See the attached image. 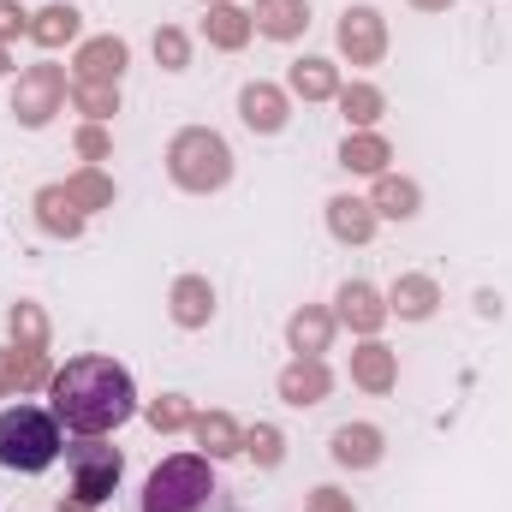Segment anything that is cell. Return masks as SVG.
Here are the masks:
<instances>
[{"label": "cell", "mask_w": 512, "mask_h": 512, "mask_svg": "<svg viewBox=\"0 0 512 512\" xmlns=\"http://www.w3.org/2000/svg\"><path fill=\"white\" fill-rule=\"evenodd\" d=\"M286 340H292V352H298V358H322V352L334 346V310L304 304V310L286 322Z\"/></svg>", "instance_id": "18"}, {"label": "cell", "mask_w": 512, "mask_h": 512, "mask_svg": "<svg viewBox=\"0 0 512 512\" xmlns=\"http://www.w3.org/2000/svg\"><path fill=\"white\" fill-rule=\"evenodd\" d=\"M54 459H60V417L42 411V405H24V399L6 405V411H0V465L36 477V471H48Z\"/></svg>", "instance_id": "2"}, {"label": "cell", "mask_w": 512, "mask_h": 512, "mask_svg": "<svg viewBox=\"0 0 512 512\" xmlns=\"http://www.w3.org/2000/svg\"><path fill=\"white\" fill-rule=\"evenodd\" d=\"M60 102H66V72L60 66H24L18 72V90H12V120L18 126H48L54 114H60Z\"/></svg>", "instance_id": "6"}, {"label": "cell", "mask_w": 512, "mask_h": 512, "mask_svg": "<svg viewBox=\"0 0 512 512\" xmlns=\"http://www.w3.org/2000/svg\"><path fill=\"white\" fill-rule=\"evenodd\" d=\"M155 60H161L167 72H185V66H191V36L173 30V24H161V30H155Z\"/></svg>", "instance_id": "33"}, {"label": "cell", "mask_w": 512, "mask_h": 512, "mask_svg": "<svg viewBox=\"0 0 512 512\" xmlns=\"http://www.w3.org/2000/svg\"><path fill=\"white\" fill-rule=\"evenodd\" d=\"M48 399H54V417L72 435H108V429H120L137 411L131 370L114 364V358H72L66 370H54Z\"/></svg>", "instance_id": "1"}, {"label": "cell", "mask_w": 512, "mask_h": 512, "mask_svg": "<svg viewBox=\"0 0 512 512\" xmlns=\"http://www.w3.org/2000/svg\"><path fill=\"white\" fill-rule=\"evenodd\" d=\"M251 24L262 30V36H274V42H292V36H304L310 6H304V0H256Z\"/></svg>", "instance_id": "25"}, {"label": "cell", "mask_w": 512, "mask_h": 512, "mask_svg": "<svg viewBox=\"0 0 512 512\" xmlns=\"http://www.w3.org/2000/svg\"><path fill=\"white\" fill-rule=\"evenodd\" d=\"M304 512H358V501L346 489H310L304 495Z\"/></svg>", "instance_id": "35"}, {"label": "cell", "mask_w": 512, "mask_h": 512, "mask_svg": "<svg viewBox=\"0 0 512 512\" xmlns=\"http://www.w3.org/2000/svg\"><path fill=\"white\" fill-rule=\"evenodd\" d=\"M334 322H346L352 334H364V340H376L387 322V298L370 286V280H346L340 286V298H334Z\"/></svg>", "instance_id": "8"}, {"label": "cell", "mask_w": 512, "mask_h": 512, "mask_svg": "<svg viewBox=\"0 0 512 512\" xmlns=\"http://www.w3.org/2000/svg\"><path fill=\"white\" fill-rule=\"evenodd\" d=\"M239 120L251 131H262V137H274V131L286 126V90H274V84H245L239 90Z\"/></svg>", "instance_id": "15"}, {"label": "cell", "mask_w": 512, "mask_h": 512, "mask_svg": "<svg viewBox=\"0 0 512 512\" xmlns=\"http://www.w3.org/2000/svg\"><path fill=\"white\" fill-rule=\"evenodd\" d=\"M12 346L48 352V316H42V304H30V298H18V304H12Z\"/></svg>", "instance_id": "30"}, {"label": "cell", "mask_w": 512, "mask_h": 512, "mask_svg": "<svg viewBox=\"0 0 512 512\" xmlns=\"http://www.w3.org/2000/svg\"><path fill=\"white\" fill-rule=\"evenodd\" d=\"M215 495V471L203 453H173L149 471L143 483V512H197Z\"/></svg>", "instance_id": "4"}, {"label": "cell", "mask_w": 512, "mask_h": 512, "mask_svg": "<svg viewBox=\"0 0 512 512\" xmlns=\"http://www.w3.org/2000/svg\"><path fill=\"white\" fill-rule=\"evenodd\" d=\"M66 197H72L84 215H90V209H108V203H114V179H108L102 167H78V173L66 179Z\"/></svg>", "instance_id": "28"}, {"label": "cell", "mask_w": 512, "mask_h": 512, "mask_svg": "<svg viewBox=\"0 0 512 512\" xmlns=\"http://www.w3.org/2000/svg\"><path fill=\"white\" fill-rule=\"evenodd\" d=\"M203 6H227V0H203Z\"/></svg>", "instance_id": "40"}, {"label": "cell", "mask_w": 512, "mask_h": 512, "mask_svg": "<svg viewBox=\"0 0 512 512\" xmlns=\"http://www.w3.org/2000/svg\"><path fill=\"white\" fill-rule=\"evenodd\" d=\"M54 512H96V507H90V501H78V495H72V501H60V507H54Z\"/></svg>", "instance_id": "38"}, {"label": "cell", "mask_w": 512, "mask_h": 512, "mask_svg": "<svg viewBox=\"0 0 512 512\" xmlns=\"http://www.w3.org/2000/svg\"><path fill=\"white\" fill-rule=\"evenodd\" d=\"M126 60H131V48L120 36H90V42L78 48V60H72V78H78V84H120Z\"/></svg>", "instance_id": "9"}, {"label": "cell", "mask_w": 512, "mask_h": 512, "mask_svg": "<svg viewBox=\"0 0 512 512\" xmlns=\"http://www.w3.org/2000/svg\"><path fill=\"white\" fill-rule=\"evenodd\" d=\"M352 382L364 387V393H393V382H399V358H393V346L364 340V346L352 352Z\"/></svg>", "instance_id": "21"}, {"label": "cell", "mask_w": 512, "mask_h": 512, "mask_svg": "<svg viewBox=\"0 0 512 512\" xmlns=\"http://www.w3.org/2000/svg\"><path fill=\"white\" fill-rule=\"evenodd\" d=\"M72 108H78L90 126H102V120L120 114V84H72Z\"/></svg>", "instance_id": "29"}, {"label": "cell", "mask_w": 512, "mask_h": 512, "mask_svg": "<svg viewBox=\"0 0 512 512\" xmlns=\"http://www.w3.org/2000/svg\"><path fill=\"white\" fill-rule=\"evenodd\" d=\"M370 209H376V215H387V221H411V215L423 209V191H417V179H399V173H376Z\"/></svg>", "instance_id": "24"}, {"label": "cell", "mask_w": 512, "mask_h": 512, "mask_svg": "<svg viewBox=\"0 0 512 512\" xmlns=\"http://www.w3.org/2000/svg\"><path fill=\"white\" fill-rule=\"evenodd\" d=\"M12 36H30V12L18 0H0V42H12Z\"/></svg>", "instance_id": "36"}, {"label": "cell", "mask_w": 512, "mask_h": 512, "mask_svg": "<svg viewBox=\"0 0 512 512\" xmlns=\"http://www.w3.org/2000/svg\"><path fill=\"white\" fill-rule=\"evenodd\" d=\"M203 36H209V48H221V54H239L245 42L256 36V24H251V12L245 6H209V18H203Z\"/></svg>", "instance_id": "22"}, {"label": "cell", "mask_w": 512, "mask_h": 512, "mask_svg": "<svg viewBox=\"0 0 512 512\" xmlns=\"http://www.w3.org/2000/svg\"><path fill=\"white\" fill-rule=\"evenodd\" d=\"M6 72H12V60H6V42H0V78H6Z\"/></svg>", "instance_id": "39"}, {"label": "cell", "mask_w": 512, "mask_h": 512, "mask_svg": "<svg viewBox=\"0 0 512 512\" xmlns=\"http://www.w3.org/2000/svg\"><path fill=\"white\" fill-rule=\"evenodd\" d=\"M376 459H382V429H376V423H340V429H334V465L370 471Z\"/></svg>", "instance_id": "20"}, {"label": "cell", "mask_w": 512, "mask_h": 512, "mask_svg": "<svg viewBox=\"0 0 512 512\" xmlns=\"http://www.w3.org/2000/svg\"><path fill=\"white\" fill-rule=\"evenodd\" d=\"M36 227L54 233V239H78L84 233V209L66 197V185H42L36 191Z\"/></svg>", "instance_id": "17"}, {"label": "cell", "mask_w": 512, "mask_h": 512, "mask_svg": "<svg viewBox=\"0 0 512 512\" xmlns=\"http://www.w3.org/2000/svg\"><path fill=\"white\" fill-rule=\"evenodd\" d=\"M72 495L78 501H90V507H102L114 489H120V471H126V459H120V447H108V441H96V435H84L72 453Z\"/></svg>", "instance_id": "5"}, {"label": "cell", "mask_w": 512, "mask_h": 512, "mask_svg": "<svg viewBox=\"0 0 512 512\" xmlns=\"http://www.w3.org/2000/svg\"><path fill=\"white\" fill-rule=\"evenodd\" d=\"M280 399H286V405H298V411H304V405H322V399H328V393H334V376H328V364H322V358H292V364H286V370H280Z\"/></svg>", "instance_id": "10"}, {"label": "cell", "mask_w": 512, "mask_h": 512, "mask_svg": "<svg viewBox=\"0 0 512 512\" xmlns=\"http://www.w3.org/2000/svg\"><path fill=\"white\" fill-rule=\"evenodd\" d=\"M334 102H340V114H346V126L352 131H370L387 114V96L376 90V84H340Z\"/></svg>", "instance_id": "27"}, {"label": "cell", "mask_w": 512, "mask_h": 512, "mask_svg": "<svg viewBox=\"0 0 512 512\" xmlns=\"http://www.w3.org/2000/svg\"><path fill=\"white\" fill-rule=\"evenodd\" d=\"M245 453H251L262 471H274V465L286 459V435H280L274 423H251V429H245Z\"/></svg>", "instance_id": "32"}, {"label": "cell", "mask_w": 512, "mask_h": 512, "mask_svg": "<svg viewBox=\"0 0 512 512\" xmlns=\"http://www.w3.org/2000/svg\"><path fill=\"white\" fill-rule=\"evenodd\" d=\"M411 6H417V12H447L453 0H411Z\"/></svg>", "instance_id": "37"}, {"label": "cell", "mask_w": 512, "mask_h": 512, "mask_svg": "<svg viewBox=\"0 0 512 512\" xmlns=\"http://www.w3.org/2000/svg\"><path fill=\"white\" fill-rule=\"evenodd\" d=\"M72 143H78V155H84L90 167L114 155V137H108V126H78V137H72Z\"/></svg>", "instance_id": "34"}, {"label": "cell", "mask_w": 512, "mask_h": 512, "mask_svg": "<svg viewBox=\"0 0 512 512\" xmlns=\"http://www.w3.org/2000/svg\"><path fill=\"white\" fill-rule=\"evenodd\" d=\"M191 399L185 393H161V399H149V429H161V435H173V429H191Z\"/></svg>", "instance_id": "31"}, {"label": "cell", "mask_w": 512, "mask_h": 512, "mask_svg": "<svg viewBox=\"0 0 512 512\" xmlns=\"http://www.w3.org/2000/svg\"><path fill=\"white\" fill-rule=\"evenodd\" d=\"M48 382H54L48 352H30V346L0 352V399H6V393H36V387H48Z\"/></svg>", "instance_id": "14"}, {"label": "cell", "mask_w": 512, "mask_h": 512, "mask_svg": "<svg viewBox=\"0 0 512 512\" xmlns=\"http://www.w3.org/2000/svg\"><path fill=\"white\" fill-rule=\"evenodd\" d=\"M340 54H346L352 66H382L387 18L376 6H346V12H340Z\"/></svg>", "instance_id": "7"}, {"label": "cell", "mask_w": 512, "mask_h": 512, "mask_svg": "<svg viewBox=\"0 0 512 512\" xmlns=\"http://www.w3.org/2000/svg\"><path fill=\"white\" fill-rule=\"evenodd\" d=\"M167 310H173L179 328H209V316H215V286H209L203 274H179L173 292H167Z\"/></svg>", "instance_id": "13"}, {"label": "cell", "mask_w": 512, "mask_h": 512, "mask_svg": "<svg viewBox=\"0 0 512 512\" xmlns=\"http://www.w3.org/2000/svg\"><path fill=\"white\" fill-rule=\"evenodd\" d=\"M167 173H173V185H179V191L209 197V191H221V185L233 179V149H227V137H221V131L185 126L173 143H167Z\"/></svg>", "instance_id": "3"}, {"label": "cell", "mask_w": 512, "mask_h": 512, "mask_svg": "<svg viewBox=\"0 0 512 512\" xmlns=\"http://www.w3.org/2000/svg\"><path fill=\"white\" fill-rule=\"evenodd\" d=\"M286 90H292V96H304V102H334V96H340V72H334V60L304 54V60H292Z\"/></svg>", "instance_id": "16"}, {"label": "cell", "mask_w": 512, "mask_h": 512, "mask_svg": "<svg viewBox=\"0 0 512 512\" xmlns=\"http://www.w3.org/2000/svg\"><path fill=\"white\" fill-rule=\"evenodd\" d=\"M435 304H441V286L429 274H399L387 286V316H399V322H429Z\"/></svg>", "instance_id": "11"}, {"label": "cell", "mask_w": 512, "mask_h": 512, "mask_svg": "<svg viewBox=\"0 0 512 512\" xmlns=\"http://www.w3.org/2000/svg\"><path fill=\"white\" fill-rule=\"evenodd\" d=\"M78 30H84V12L78 6H42V12H30V42L36 48H66V42H78Z\"/></svg>", "instance_id": "23"}, {"label": "cell", "mask_w": 512, "mask_h": 512, "mask_svg": "<svg viewBox=\"0 0 512 512\" xmlns=\"http://www.w3.org/2000/svg\"><path fill=\"white\" fill-rule=\"evenodd\" d=\"M191 435H197L203 459H233V453H245V429H239L227 411H197V417H191Z\"/></svg>", "instance_id": "19"}, {"label": "cell", "mask_w": 512, "mask_h": 512, "mask_svg": "<svg viewBox=\"0 0 512 512\" xmlns=\"http://www.w3.org/2000/svg\"><path fill=\"white\" fill-rule=\"evenodd\" d=\"M376 209H370V197H328V233L340 239V245H370L376 239Z\"/></svg>", "instance_id": "12"}, {"label": "cell", "mask_w": 512, "mask_h": 512, "mask_svg": "<svg viewBox=\"0 0 512 512\" xmlns=\"http://www.w3.org/2000/svg\"><path fill=\"white\" fill-rule=\"evenodd\" d=\"M387 161H393V149H387V137L376 131H346V143H340V167L346 173H387Z\"/></svg>", "instance_id": "26"}]
</instances>
